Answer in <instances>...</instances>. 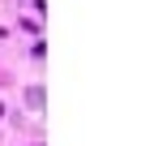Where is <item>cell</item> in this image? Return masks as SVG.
Here are the masks:
<instances>
[{"instance_id":"obj_1","label":"cell","mask_w":154,"mask_h":146,"mask_svg":"<svg viewBox=\"0 0 154 146\" xmlns=\"http://www.w3.org/2000/svg\"><path fill=\"white\" fill-rule=\"evenodd\" d=\"M26 99H30V107H43V90H38V86H30V95H26Z\"/></svg>"}]
</instances>
